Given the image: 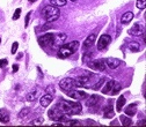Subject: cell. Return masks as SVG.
<instances>
[{
	"mask_svg": "<svg viewBox=\"0 0 146 127\" xmlns=\"http://www.w3.org/2000/svg\"><path fill=\"white\" fill-rule=\"evenodd\" d=\"M57 107L63 113L67 116H76L80 115L82 111V106L80 103L78 102H70V101H62L59 104L57 105Z\"/></svg>",
	"mask_w": 146,
	"mask_h": 127,
	"instance_id": "1",
	"label": "cell"
},
{
	"mask_svg": "<svg viewBox=\"0 0 146 127\" xmlns=\"http://www.w3.org/2000/svg\"><path fill=\"white\" fill-rule=\"evenodd\" d=\"M79 45L80 43L78 40H73V42H70L68 44H63L59 46V50H58V57L60 58H67L70 55L74 54V53L78 51Z\"/></svg>",
	"mask_w": 146,
	"mask_h": 127,
	"instance_id": "2",
	"label": "cell"
},
{
	"mask_svg": "<svg viewBox=\"0 0 146 127\" xmlns=\"http://www.w3.org/2000/svg\"><path fill=\"white\" fill-rule=\"evenodd\" d=\"M42 15L48 22H55L56 20H58L59 15H60V12H59L58 7L51 5V6H45L43 8Z\"/></svg>",
	"mask_w": 146,
	"mask_h": 127,
	"instance_id": "3",
	"label": "cell"
},
{
	"mask_svg": "<svg viewBox=\"0 0 146 127\" xmlns=\"http://www.w3.org/2000/svg\"><path fill=\"white\" fill-rule=\"evenodd\" d=\"M48 116L49 118H50L51 120H56V121H67V115H65V113H63L60 111V110L57 107V105H56L55 107H52V109L49 110L48 112Z\"/></svg>",
	"mask_w": 146,
	"mask_h": 127,
	"instance_id": "4",
	"label": "cell"
},
{
	"mask_svg": "<svg viewBox=\"0 0 146 127\" xmlns=\"http://www.w3.org/2000/svg\"><path fill=\"white\" fill-rule=\"evenodd\" d=\"M94 77V74L92 73H87V74H83V75H79L78 77L76 79V86L77 87H88L89 83L92 82Z\"/></svg>",
	"mask_w": 146,
	"mask_h": 127,
	"instance_id": "5",
	"label": "cell"
},
{
	"mask_svg": "<svg viewBox=\"0 0 146 127\" xmlns=\"http://www.w3.org/2000/svg\"><path fill=\"white\" fill-rule=\"evenodd\" d=\"M59 87H60L62 90L64 91H71V90L76 89L77 86H76V80L72 79V77H65L63 80L59 82Z\"/></svg>",
	"mask_w": 146,
	"mask_h": 127,
	"instance_id": "6",
	"label": "cell"
},
{
	"mask_svg": "<svg viewBox=\"0 0 146 127\" xmlns=\"http://www.w3.org/2000/svg\"><path fill=\"white\" fill-rule=\"evenodd\" d=\"M53 38H55V34L48 33L38 38V44L42 47H50L53 44Z\"/></svg>",
	"mask_w": 146,
	"mask_h": 127,
	"instance_id": "7",
	"label": "cell"
},
{
	"mask_svg": "<svg viewBox=\"0 0 146 127\" xmlns=\"http://www.w3.org/2000/svg\"><path fill=\"white\" fill-rule=\"evenodd\" d=\"M88 66L92 68V69L99 70V72H103L107 68L106 64H104L103 59H96V60H92V61L88 62Z\"/></svg>",
	"mask_w": 146,
	"mask_h": 127,
	"instance_id": "8",
	"label": "cell"
},
{
	"mask_svg": "<svg viewBox=\"0 0 146 127\" xmlns=\"http://www.w3.org/2000/svg\"><path fill=\"white\" fill-rule=\"evenodd\" d=\"M110 42H111V36H109V35H102L100 38H99V42H98V49L100 51H102V50H104L107 46H108L109 44H110Z\"/></svg>",
	"mask_w": 146,
	"mask_h": 127,
	"instance_id": "9",
	"label": "cell"
},
{
	"mask_svg": "<svg viewBox=\"0 0 146 127\" xmlns=\"http://www.w3.org/2000/svg\"><path fill=\"white\" fill-rule=\"evenodd\" d=\"M67 95L70 96L71 98H73V100H76V101L85 100V98H87V96H88V95L86 94L85 91H81V90H76V89L71 90V91H67Z\"/></svg>",
	"mask_w": 146,
	"mask_h": 127,
	"instance_id": "10",
	"label": "cell"
},
{
	"mask_svg": "<svg viewBox=\"0 0 146 127\" xmlns=\"http://www.w3.org/2000/svg\"><path fill=\"white\" fill-rule=\"evenodd\" d=\"M103 60L106 66H108L110 69H116L122 64V61L119 59H117V58H107V59H103Z\"/></svg>",
	"mask_w": 146,
	"mask_h": 127,
	"instance_id": "11",
	"label": "cell"
},
{
	"mask_svg": "<svg viewBox=\"0 0 146 127\" xmlns=\"http://www.w3.org/2000/svg\"><path fill=\"white\" fill-rule=\"evenodd\" d=\"M66 38H67V36H66V34H64V33H60V34L55 35L52 46H60V45H63L64 43H65Z\"/></svg>",
	"mask_w": 146,
	"mask_h": 127,
	"instance_id": "12",
	"label": "cell"
},
{
	"mask_svg": "<svg viewBox=\"0 0 146 127\" xmlns=\"http://www.w3.org/2000/svg\"><path fill=\"white\" fill-rule=\"evenodd\" d=\"M128 33L133 36H140L141 34H144V27L141 24H139V23H136V24L132 25L131 29H129Z\"/></svg>",
	"mask_w": 146,
	"mask_h": 127,
	"instance_id": "13",
	"label": "cell"
},
{
	"mask_svg": "<svg viewBox=\"0 0 146 127\" xmlns=\"http://www.w3.org/2000/svg\"><path fill=\"white\" fill-rule=\"evenodd\" d=\"M95 38H96V35H95V34H92V35H89L88 37L86 38V40L83 42V44H82L83 50H85V51L89 50V49L93 46L94 43H95Z\"/></svg>",
	"mask_w": 146,
	"mask_h": 127,
	"instance_id": "14",
	"label": "cell"
},
{
	"mask_svg": "<svg viewBox=\"0 0 146 127\" xmlns=\"http://www.w3.org/2000/svg\"><path fill=\"white\" fill-rule=\"evenodd\" d=\"M52 101H53V96L51 94H46V95H43L42 97H41V100H40V103H41V105H42L43 107H48L49 105L52 103Z\"/></svg>",
	"mask_w": 146,
	"mask_h": 127,
	"instance_id": "15",
	"label": "cell"
},
{
	"mask_svg": "<svg viewBox=\"0 0 146 127\" xmlns=\"http://www.w3.org/2000/svg\"><path fill=\"white\" fill-rule=\"evenodd\" d=\"M99 101H101V97L98 95H92V96H87V100H86V106L92 107L95 104H98Z\"/></svg>",
	"mask_w": 146,
	"mask_h": 127,
	"instance_id": "16",
	"label": "cell"
},
{
	"mask_svg": "<svg viewBox=\"0 0 146 127\" xmlns=\"http://www.w3.org/2000/svg\"><path fill=\"white\" fill-rule=\"evenodd\" d=\"M124 112H125V115L128 116V117H133V116L136 115V112H137V103L128 105Z\"/></svg>",
	"mask_w": 146,
	"mask_h": 127,
	"instance_id": "17",
	"label": "cell"
},
{
	"mask_svg": "<svg viewBox=\"0 0 146 127\" xmlns=\"http://www.w3.org/2000/svg\"><path fill=\"white\" fill-rule=\"evenodd\" d=\"M135 18V15L132 12H126L124 13L123 15H122V19H121V22L123 23V24H128V23H130L131 21H132V19Z\"/></svg>",
	"mask_w": 146,
	"mask_h": 127,
	"instance_id": "18",
	"label": "cell"
},
{
	"mask_svg": "<svg viewBox=\"0 0 146 127\" xmlns=\"http://www.w3.org/2000/svg\"><path fill=\"white\" fill-rule=\"evenodd\" d=\"M114 116H115V112H114L113 105H111V104H108L106 107H104L103 117H104V118H108V119H110V118H113Z\"/></svg>",
	"mask_w": 146,
	"mask_h": 127,
	"instance_id": "19",
	"label": "cell"
},
{
	"mask_svg": "<svg viewBox=\"0 0 146 127\" xmlns=\"http://www.w3.org/2000/svg\"><path fill=\"white\" fill-rule=\"evenodd\" d=\"M38 96H40V90H38L37 88H35L33 91H30L29 94L27 95V101H28V102H33V101H36L38 98Z\"/></svg>",
	"mask_w": 146,
	"mask_h": 127,
	"instance_id": "20",
	"label": "cell"
},
{
	"mask_svg": "<svg viewBox=\"0 0 146 127\" xmlns=\"http://www.w3.org/2000/svg\"><path fill=\"white\" fill-rule=\"evenodd\" d=\"M0 121L7 124L9 121V113L6 109H0Z\"/></svg>",
	"mask_w": 146,
	"mask_h": 127,
	"instance_id": "21",
	"label": "cell"
},
{
	"mask_svg": "<svg viewBox=\"0 0 146 127\" xmlns=\"http://www.w3.org/2000/svg\"><path fill=\"white\" fill-rule=\"evenodd\" d=\"M125 97H124L123 95H121L118 97V100H117V102H116V110H117V112H121L122 109H123V106L125 105Z\"/></svg>",
	"mask_w": 146,
	"mask_h": 127,
	"instance_id": "22",
	"label": "cell"
},
{
	"mask_svg": "<svg viewBox=\"0 0 146 127\" xmlns=\"http://www.w3.org/2000/svg\"><path fill=\"white\" fill-rule=\"evenodd\" d=\"M121 83L117 82V81H114V84H113V89H111L110 91V95H117L119 91H121Z\"/></svg>",
	"mask_w": 146,
	"mask_h": 127,
	"instance_id": "23",
	"label": "cell"
},
{
	"mask_svg": "<svg viewBox=\"0 0 146 127\" xmlns=\"http://www.w3.org/2000/svg\"><path fill=\"white\" fill-rule=\"evenodd\" d=\"M113 84H114V80L108 81V82L106 83V86L102 88V94H109L110 95V91H111V89H113Z\"/></svg>",
	"mask_w": 146,
	"mask_h": 127,
	"instance_id": "24",
	"label": "cell"
},
{
	"mask_svg": "<svg viewBox=\"0 0 146 127\" xmlns=\"http://www.w3.org/2000/svg\"><path fill=\"white\" fill-rule=\"evenodd\" d=\"M119 120H121L123 126H131V125H132V120H131L128 116H121V117H119Z\"/></svg>",
	"mask_w": 146,
	"mask_h": 127,
	"instance_id": "25",
	"label": "cell"
},
{
	"mask_svg": "<svg viewBox=\"0 0 146 127\" xmlns=\"http://www.w3.org/2000/svg\"><path fill=\"white\" fill-rule=\"evenodd\" d=\"M129 50L131 52H138V51H140V45L137 42H132L129 44Z\"/></svg>",
	"mask_w": 146,
	"mask_h": 127,
	"instance_id": "26",
	"label": "cell"
},
{
	"mask_svg": "<svg viewBox=\"0 0 146 127\" xmlns=\"http://www.w3.org/2000/svg\"><path fill=\"white\" fill-rule=\"evenodd\" d=\"M51 3L52 6H56V7H63V6L66 5V0H49Z\"/></svg>",
	"mask_w": 146,
	"mask_h": 127,
	"instance_id": "27",
	"label": "cell"
},
{
	"mask_svg": "<svg viewBox=\"0 0 146 127\" xmlns=\"http://www.w3.org/2000/svg\"><path fill=\"white\" fill-rule=\"evenodd\" d=\"M136 6H137V8H139V9H145V7H146V0H137Z\"/></svg>",
	"mask_w": 146,
	"mask_h": 127,
	"instance_id": "28",
	"label": "cell"
},
{
	"mask_svg": "<svg viewBox=\"0 0 146 127\" xmlns=\"http://www.w3.org/2000/svg\"><path fill=\"white\" fill-rule=\"evenodd\" d=\"M29 112H30V109L25 107V109H22V110L20 111V113H19V117H20V118H25L26 116L29 115Z\"/></svg>",
	"mask_w": 146,
	"mask_h": 127,
	"instance_id": "29",
	"label": "cell"
},
{
	"mask_svg": "<svg viewBox=\"0 0 146 127\" xmlns=\"http://www.w3.org/2000/svg\"><path fill=\"white\" fill-rule=\"evenodd\" d=\"M66 125H68V126H76V125H81V122L79 120H67Z\"/></svg>",
	"mask_w": 146,
	"mask_h": 127,
	"instance_id": "30",
	"label": "cell"
},
{
	"mask_svg": "<svg viewBox=\"0 0 146 127\" xmlns=\"http://www.w3.org/2000/svg\"><path fill=\"white\" fill-rule=\"evenodd\" d=\"M21 8H18V9H15V13H14V15H13V20L15 21V20H18L19 18H20V15H21Z\"/></svg>",
	"mask_w": 146,
	"mask_h": 127,
	"instance_id": "31",
	"label": "cell"
},
{
	"mask_svg": "<svg viewBox=\"0 0 146 127\" xmlns=\"http://www.w3.org/2000/svg\"><path fill=\"white\" fill-rule=\"evenodd\" d=\"M104 81H106V79H104V77H103V79H101V80L99 81L98 83H96V86H94V87H93V89H94V90H99V89H100V87L102 86V83H103Z\"/></svg>",
	"mask_w": 146,
	"mask_h": 127,
	"instance_id": "32",
	"label": "cell"
},
{
	"mask_svg": "<svg viewBox=\"0 0 146 127\" xmlns=\"http://www.w3.org/2000/svg\"><path fill=\"white\" fill-rule=\"evenodd\" d=\"M18 46H19V43H18V42H14V43H13L12 50H10V52H12V54H14V53L16 52V50H18Z\"/></svg>",
	"mask_w": 146,
	"mask_h": 127,
	"instance_id": "33",
	"label": "cell"
},
{
	"mask_svg": "<svg viewBox=\"0 0 146 127\" xmlns=\"http://www.w3.org/2000/svg\"><path fill=\"white\" fill-rule=\"evenodd\" d=\"M43 122V118H37V119H35L33 122H30L31 125H41Z\"/></svg>",
	"mask_w": 146,
	"mask_h": 127,
	"instance_id": "34",
	"label": "cell"
},
{
	"mask_svg": "<svg viewBox=\"0 0 146 127\" xmlns=\"http://www.w3.org/2000/svg\"><path fill=\"white\" fill-rule=\"evenodd\" d=\"M7 59H0V67H5V66H7Z\"/></svg>",
	"mask_w": 146,
	"mask_h": 127,
	"instance_id": "35",
	"label": "cell"
},
{
	"mask_svg": "<svg viewBox=\"0 0 146 127\" xmlns=\"http://www.w3.org/2000/svg\"><path fill=\"white\" fill-rule=\"evenodd\" d=\"M29 19H30V13H28V14L26 15V22H25V27H28V24H29Z\"/></svg>",
	"mask_w": 146,
	"mask_h": 127,
	"instance_id": "36",
	"label": "cell"
},
{
	"mask_svg": "<svg viewBox=\"0 0 146 127\" xmlns=\"http://www.w3.org/2000/svg\"><path fill=\"white\" fill-rule=\"evenodd\" d=\"M19 70V65H13V73H16Z\"/></svg>",
	"mask_w": 146,
	"mask_h": 127,
	"instance_id": "37",
	"label": "cell"
},
{
	"mask_svg": "<svg viewBox=\"0 0 146 127\" xmlns=\"http://www.w3.org/2000/svg\"><path fill=\"white\" fill-rule=\"evenodd\" d=\"M86 124H88V125H96L95 122L93 121V120H91V119H88V120H86Z\"/></svg>",
	"mask_w": 146,
	"mask_h": 127,
	"instance_id": "38",
	"label": "cell"
},
{
	"mask_svg": "<svg viewBox=\"0 0 146 127\" xmlns=\"http://www.w3.org/2000/svg\"><path fill=\"white\" fill-rule=\"evenodd\" d=\"M50 27H51L50 24H45V25H43V27H42V29H41V30H42V31H44V30H46V29H48V28H50Z\"/></svg>",
	"mask_w": 146,
	"mask_h": 127,
	"instance_id": "39",
	"label": "cell"
},
{
	"mask_svg": "<svg viewBox=\"0 0 146 127\" xmlns=\"http://www.w3.org/2000/svg\"><path fill=\"white\" fill-rule=\"evenodd\" d=\"M137 125H138V126H144V125H145V120H141V121H139Z\"/></svg>",
	"mask_w": 146,
	"mask_h": 127,
	"instance_id": "40",
	"label": "cell"
},
{
	"mask_svg": "<svg viewBox=\"0 0 146 127\" xmlns=\"http://www.w3.org/2000/svg\"><path fill=\"white\" fill-rule=\"evenodd\" d=\"M22 55H23V54H22V53H20V54H19V57H18V58H16V59H18V60H20V59H21V58H22Z\"/></svg>",
	"mask_w": 146,
	"mask_h": 127,
	"instance_id": "41",
	"label": "cell"
},
{
	"mask_svg": "<svg viewBox=\"0 0 146 127\" xmlns=\"http://www.w3.org/2000/svg\"><path fill=\"white\" fill-rule=\"evenodd\" d=\"M29 1H30V3H35L36 0H29Z\"/></svg>",
	"mask_w": 146,
	"mask_h": 127,
	"instance_id": "42",
	"label": "cell"
},
{
	"mask_svg": "<svg viewBox=\"0 0 146 127\" xmlns=\"http://www.w3.org/2000/svg\"><path fill=\"white\" fill-rule=\"evenodd\" d=\"M71 1H78V0H71Z\"/></svg>",
	"mask_w": 146,
	"mask_h": 127,
	"instance_id": "43",
	"label": "cell"
},
{
	"mask_svg": "<svg viewBox=\"0 0 146 127\" xmlns=\"http://www.w3.org/2000/svg\"><path fill=\"white\" fill-rule=\"evenodd\" d=\"M0 43H1V38H0Z\"/></svg>",
	"mask_w": 146,
	"mask_h": 127,
	"instance_id": "44",
	"label": "cell"
}]
</instances>
